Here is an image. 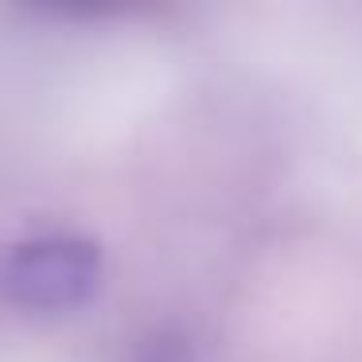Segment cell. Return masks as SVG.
Returning <instances> with one entry per match:
<instances>
[{"label":"cell","mask_w":362,"mask_h":362,"mask_svg":"<svg viewBox=\"0 0 362 362\" xmlns=\"http://www.w3.org/2000/svg\"><path fill=\"white\" fill-rule=\"evenodd\" d=\"M102 284V253L86 238H35L0 265V288L28 312H71Z\"/></svg>","instance_id":"obj_1"}]
</instances>
